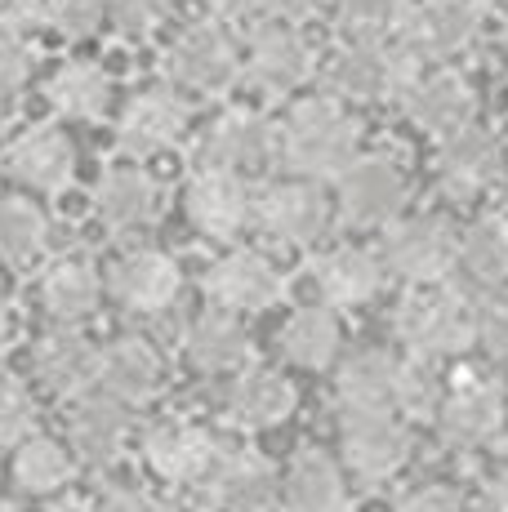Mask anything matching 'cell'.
I'll return each instance as SVG.
<instances>
[{"label":"cell","instance_id":"cell-1","mask_svg":"<svg viewBox=\"0 0 508 512\" xmlns=\"http://www.w3.org/2000/svg\"><path fill=\"white\" fill-rule=\"evenodd\" d=\"M361 147L357 116L335 94L304 98L281 121V165L299 179H339Z\"/></svg>","mask_w":508,"mask_h":512},{"label":"cell","instance_id":"cell-2","mask_svg":"<svg viewBox=\"0 0 508 512\" xmlns=\"http://www.w3.org/2000/svg\"><path fill=\"white\" fill-rule=\"evenodd\" d=\"M397 339L419 361H451L477 343V312L464 294L424 285L397 308Z\"/></svg>","mask_w":508,"mask_h":512},{"label":"cell","instance_id":"cell-3","mask_svg":"<svg viewBox=\"0 0 508 512\" xmlns=\"http://www.w3.org/2000/svg\"><path fill=\"white\" fill-rule=\"evenodd\" d=\"M165 76L179 94L219 98L241 76V45L223 23H192L165 49Z\"/></svg>","mask_w":508,"mask_h":512},{"label":"cell","instance_id":"cell-4","mask_svg":"<svg viewBox=\"0 0 508 512\" xmlns=\"http://www.w3.org/2000/svg\"><path fill=\"white\" fill-rule=\"evenodd\" d=\"M415 76V54L388 41H348L326 63V94L339 103H388Z\"/></svg>","mask_w":508,"mask_h":512},{"label":"cell","instance_id":"cell-5","mask_svg":"<svg viewBox=\"0 0 508 512\" xmlns=\"http://www.w3.org/2000/svg\"><path fill=\"white\" fill-rule=\"evenodd\" d=\"M241 72L250 76V85L268 98H286L304 90L317 72V49L295 23H277L268 18L263 27H254L246 54H241Z\"/></svg>","mask_w":508,"mask_h":512},{"label":"cell","instance_id":"cell-6","mask_svg":"<svg viewBox=\"0 0 508 512\" xmlns=\"http://www.w3.org/2000/svg\"><path fill=\"white\" fill-rule=\"evenodd\" d=\"M459 232L442 214H419V219L393 223L384 236V272H393L406 285H437L446 272H455Z\"/></svg>","mask_w":508,"mask_h":512},{"label":"cell","instance_id":"cell-7","mask_svg":"<svg viewBox=\"0 0 508 512\" xmlns=\"http://www.w3.org/2000/svg\"><path fill=\"white\" fill-rule=\"evenodd\" d=\"M201 165L237 174H263L281 165V125L250 107L219 112L201 134Z\"/></svg>","mask_w":508,"mask_h":512},{"label":"cell","instance_id":"cell-8","mask_svg":"<svg viewBox=\"0 0 508 512\" xmlns=\"http://www.w3.org/2000/svg\"><path fill=\"white\" fill-rule=\"evenodd\" d=\"M335 183H339V210L357 228H384V223H393L406 210V196H410L406 170L384 152H375V156L357 152Z\"/></svg>","mask_w":508,"mask_h":512},{"label":"cell","instance_id":"cell-9","mask_svg":"<svg viewBox=\"0 0 508 512\" xmlns=\"http://www.w3.org/2000/svg\"><path fill=\"white\" fill-rule=\"evenodd\" d=\"M482 23V0H415L406 9L402 45L415 58L446 63V58H459L464 49H473V41L482 36Z\"/></svg>","mask_w":508,"mask_h":512},{"label":"cell","instance_id":"cell-10","mask_svg":"<svg viewBox=\"0 0 508 512\" xmlns=\"http://www.w3.org/2000/svg\"><path fill=\"white\" fill-rule=\"evenodd\" d=\"M402 112L415 130L433 134V139H446V134L464 130V125L477 121V90L464 72L455 67H428V72H415L406 81Z\"/></svg>","mask_w":508,"mask_h":512},{"label":"cell","instance_id":"cell-11","mask_svg":"<svg viewBox=\"0 0 508 512\" xmlns=\"http://www.w3.org/2000/svg\"><path fill=\"white\" fill-rule=\"evenodd\" d=\"M339 455L361 477H393L410 455V432L397 410H344L339 419Z\"/></svg>","mask_w":508,"mask_h":512},{"label":"cell","instance_id":"cell-12","mask_svg":"<svg viewBox=\"0 0 508 512\" xmlns=\"http://www.w3.org/2000/svg\"><path fill=\"white\" fill-rule=\"evenodd\" d=\"M183 214L197 232L214 236V241H232L254 219V192L246 174L214 170V165L197 170L183 187Z\"/></svg>","mask_w":508,"mask_h":512},{"label":"cell","instance_id":"cell-13","mask_svg":"<svg viewBox=\"0 0 508 512\" xmlns=\"http://www.w3.org/2000/svg\"><path fill=\"white\" fill-rule=\"evenodd\" d=\"M188 125H192V107L174 85L143 90L125 103L121 121H116V147L125 156H134V161H143V156L170 152L188 134Z\"/></svg>","mask_w":508,"mask_h":512},{"label":"cell","instance_id":"cell-14","mask_svg":"<svg viewBox=\"0 0 508 512\" xmlns=\"http://www.w3.org/2000/svg\"><path fill=\"white\" fill-rule=\"evenodd\" d=\"M254 223L286 245H312L330 223V201L312 179L268 183L254 196Z\"/></svg>","mask_w":508,"mask_h":512},{"label":"cell","instance_id":"cell-15","mask_svg":"<svg viewBox=\"0 0 508 512\" xmlns=\"http://www.w3.org/2000/svg\"><path fill=\"white\" fill-rule=\"evenodd\" d=\"M433 415H437V432H442L446 446L477 450L504 428L508 401H504L500 383L468 379V383H455L451 392H442V401H437Z\"/></svg>","mask_w":508,"mask_h":512},{"label":"cell","instance_id":"cell-16","mask_svg":"<svg viewBox=\"0 0 508 512\" xmlns=\"http://www.w3.org/2000/svg\"><path fill=\"white\" fill-rule=\"evenodd\" d=\"M500 174H504V147L477 121L442 139V152H437V179H442V192L464 196L468 201V196H482L486 187L500 183Z\"/></svg>","mask_w":508,"mask_h":512},{"label":"cell","instance_id":"cell-17","mask_svg":"<svg viewBox=\"0 0 508 512\" xmlns=\"http://www.w3.org/2000/svg\"><path fill=\"white\" fill-rule=\"evenodd\" d=\"M5 174L32 192H63L76 174V143L58 125H32L5 147Z\"/></svg>","mask_w":508,"mask_h":512},{"label":"cell","instance_id":"cell-18","mask_svg":"<svg viewBox=\"0 0 508 512\" xmlns=\"http://www.w3.org/2000/svg\"><path fill=\"white\" fill-rule=\"evenodd\" d=\"M205 290H210V299L219 303V308H228V312H263V308H272V303L281 299L286 285H281V272H277V263H272L268 254L232 250L210 268Z\"/></svg>","mask_w":508,"mask_h":512},{"label":"cell","instance_id":"cell-19","mask_svg":"<svg viewBox=\"0 0 508 512\" xmlns=\"http://www.w3.org/2000/svg\"><path fill=\"white\" fill-rule=\"evenodd\" d=\"M179 290H183V272L165 250H130L112 268V299L125 312H139V317L165 312L179 299Z\"/></svg>","mask_w":508,"mask_h":512},{"label":"cell","instance_id":"cell-20","mask_svg":"<svg viewBox=\"0 0 508 512\" xmlns=\"http://www.w3.org/2000/svg\"><path fill=\"white\" fill-rule=\"evenodd\" d=\"M94 210L112 232H139L161 214V187L143 165H107L94 187Z\"/></svg>","mask_w":508,"mask_h":512},{"label":"cell","instance_id":"cell-21","mask_svg":"<svg viewBox=\"0 0 508 512\" xmlns=\"http://www.w3.org/2000/svg\"><path fill=\"white\" fill-rule=\"evenodd\" d=\"M165 383V361L148 339H116L99 348V388L116 397L121 406H143L161 392Z\"/></svg>","mask_w":508,"mask_h":512},{"label":"cell","instance_id":"cell-22","mask_svg":"<svg viewBox=\"0 0 508 512\" xmlns=\"http://www.w3.org/2000/svg\"><path fill=\"white\" fill-rule=\"evenodd\" d=\"M32 366H36V379L54 397H81V392H90V383H99V348L76 326H63L36 343Z\"/></svg>","mask_w":508,"mask_h":512},{"label":"cell","instance_id":"cell-23","mask_svg":"<svg viewBox=\"0 0 508 512\" xmlns=\"http://www.w3.org/2000/svg\"><path fill=\"white\" fill-rule=\"evenodd\" d=\"M281 499H286V512H348V481L335 455L317 446L299 450L281 477Z\"/></svg>","mask_w":508,"mask_h":512},{"label":"cell","instance_id":"cell-24","mask_svg":"<svg viewBox=\"0 0 508 512\" xmlns=\"http://www.w3.org/2000/svg\"><path fill=\"white\" fill-rule=\"evenodd\" d=\"M384 263L379 254L357 250V245H339V250L321 254L317 268H312V281H317L321 299L330 308H361L370 303L379 290H384Z\"/></svg>","mask_w":508,"mask_h":512},{"label":"cell","instance_id":"cell-25","mask_svg":"<svg viewBox=\"0 0 508 512\" xmlns=\"http://www.w3.org/2000/svg\"><path fill=\"white\" fill-rule=\"evenodd\" d=\"M402 361L384 348H361L339 366L335 401L344 410H397Z\"/></svg>","mask_w":508,"mask_h":512},{"label":"cell","instance_id":"cell-26","mask_svg":"<svg viewBox=\"0 0 508 512\" xmlns=\"http://www.w3.org/2000/svg\"><path fill=\"white\" fill-rule=\"evenodd\" d=\"M183 352H188V366L201 374H232L246 366L250 357V334L237 321V312L214 308L201 312L197 321L183 334Z\"/></svg>","mask_w":508,"mask_h":512},{"label":"cell","instance_id":"cell-27","mask_svg":"<svg viewBox=\"0 0 508 512\" xmlns=\"http://www.w3.org/2000/svg\"><path fill=\"white\" fill-rule=\"evenodd\" d=\"M45 98L63 121H103L112 107V76L94 58H67L45 81Z\"/></svg>","mask_w":508,"mask_h":512},{"label":"cell","instance_id":"cell-28","mask_svg":"<svg viewBox=\"0 0 508 512\" xmlns=\"http://www.w3.org/2000/svg\"><path fill=\"white\" fill-rule=\"evenodd\" d=\"M295 383L277 370H246L232 379L228 388V415L241 428H281L290 415H295Z\"/></svg>","mask_w":508,"mask_h":512},{"label":"cell","instance_id":"cell-29","mask_svg":"<svg viewBox=\"0 0 508 512\" xmlns=\"http://www.w3.org/2000/svg\"><path fill=\"white\" fill-rule=\"evenodd\" d=\"M103 281L90 259H63L41 277V308L58 326H81L99 312Z\"/></svg>","mask_w":508,"mask_h":512},{"label":"cell","instance_id":"cell-30","mask_svg":"<svg viewBox=\"0 0 508 512\" xmlns=\"http://www.w3.org/2000/svg\"><path fill=\"white\" fill-rule=\"evenodd\" d=\"M130 406H121L116 397H90L76 406L72 415V450L85 459V464H112L125 450V437H130Z\"/></svg>","mask_w":508,"mask_h":512},{"label":"cell","instance_id":"cell-31","mask_svg":"<svg viewBox=\"0 0 508 512\" xmlns=\"http://www.w3.org/2000/svg\"><path fill=\"white\" fill-rule=\"evenodd\" d=\"M339 343H344V326L330 308H299L295 317L281 326V352L290 366L299 370H326L335 366Z\"/></svg>","mask_w":508,"mask_h":512},{"label":"cell","instance_id":"cell-32","mask_svg":"<svg viewBox=\"0 0 508 512\" xmlns=\"http://www.w3.org/2000/svg\"><path fill=\"white\" fill-rule=\"evenodd\" d=\"M455 268L477 290H491V285L508 281V219L504 214H486V219H477L473 228L459 236Z\"/></svg>","mask_w":508,"mask_h":512},{"label":"cell","instance_id":"cell-33","mask_svg":"<svg viewBox=\"0 0 508 512\" xmlns=\"http://www.w3.org/2000/svg\"><path fill=\"white\" fill-rule=\"evenodd\" d=\"M72 477V450L54 437H23L9 464V481L18 495H54Z\"/></svg>","mask_w":508,"mask_h":512},{"label":"cell","instance_id":"cell-34","mask_svg":"<svg viewBox=\"0 0 508 512\" xmlns=\"http://www.w3.org/2000/svg\"><path fill=\"white\" fill-rule=\"evenodd\" d=\"M50 219L27 196H0V263H27L45 245Z\"/></svg>","mask_w":508,"mask_h":512},{"label":"cell","instance_id":"cell-35","mask_svg":"<svg viewBox=\"0 0 508 512\" xmlns=\"http://www.w3.org/2000/svg\"><path fill=\"white\" fill-rule=\"evenodd\" d=\"M330 9L348 41H388L402 32L410 0H330Z\"/></svg>","mask_w":508,"mask_h":512},{"label":"cell","instance_id":"cell-36","mask_svg":"<svg viewBox=\"0 0 508 512\" xmlns=\"http://www.w3.org/2000/svg\"><path fill=\"white\" fill-rule=\"evenodd\" d=\"M214 508L219 512H286V499H281V486L272 481V472L263 468L259 459H250V464L237 472V481L219 495Z\"/></svg>","mask_w":508,"mask_h":512},{"label":"cell","instance_id":"cell-37","mask_svg":"<svg viewBox=\"0 0 508 512\" xmlns=\"http://www.w3.org/2000/svg\"><path fill=\"white\" fill-rule=\"evenodd\" d=\"M174 14V0H107V23L121 41H148Z\"/></svg>","mask_w":508,"mask_h":512},{"label":"cell","instance_id":"cell-38","mask_svg":"<svg viewBox=\"0 0 508 512\" xmlns=\"http://www.w3.org/2000/svg\"><path fill=\"white\" fill-rule=\"evenodd\" d=\"M107 23V0H45V27L63 41H90Z\"/></svg>","mask_w":508,"mask_h":512},{"label":"cell","instance_id":"cell-39","mask_svg":"<svg viewBox=\"0 0 508 512\" xmlns=\"http://www.w3.org/2000/svg\"><path fill=\"white\" fill-rule=\"evenodd\" d=\"M36 428V401L27 383L0 374V446H18Z\"/></svg>","mask_w":508,"mask_h":512},{"label":"cell","instance_id":"cell-40","mask_svg":"<svg viewBox=\"0 0 508 512\" xmlns=\"http://www.w3.org/2000/svg\"><path fill=\"white\" fill-rule=\"evenodd\" d=\"M32 76H36V58H32V49H27V41L0 36V112H9V107L27 94Z\"/></svg>","mask_w":508,"mask_h":512},{"label":"cell","instance_id":"cell-41","mask_svg":"<svg viewBox=\"0 0 508 512\" xmlns=\"http://www.w3.org/2000/svg\"><path fill=\"white\" fill-rule=\"evenodd\" d=\"M442 401V383L433 379V361H402V383H397V410L410 415H433Z\"/></svg>","mask_w":508,"mask_h":512},{"label":"cell","instance_id":"cell-42","mask_svg":"<svg viewBox=\"0 0 508 512\" xmlns=\"http://www.w3.org/2000/svg\"><path fill=\"white\" fill-rule=\"evenodd\" d=\"M477 312V343L495 357H508V281L482 290V303H473Z\"/></svg>","mask_w":508,"mask_h":512},{"label":"cell","instance_id":"cell-43","mask_svg":"<svg viewBox=\"0 0 508 512\" xmlns=\"http://www.w3.org/2000/svg\"><path fill=\"white\" fill-rule=\"evenodd\" d=\"M45 27V0H0V36H36Z\"/></svg>","mask_w":508,"mask_h":512},{"label":"cell","instance_id":"cell-44","mask_svg":"<svg viewBox=\"0 0 508 512\" xmlns=\"http://www.w3.org/2000/svg\"><path fill=\"white\" fill-rule=\"evenodd\" d=\"M397 512H468V504L446 486H424V490H415V495H406Z\"/></svg>","mask_w":508,"mask_h":512},{"label":"cell","instance_id":"cell-45","mask_svg":"<svg viewBox=\"0 0 508 512\" xmlns=\"http://www.w3.org/2000/svg\"><path fill=\"white\" fill-rule=\"evenodd\" d=\"M330 0H254V9H263L268 18H277V23H308L312 14H321Z\"/></svg>","mask_w":508,"mask_h":512},{"label":"cell","instance_id":"cell-46","mask_svg":"<svg viewBox=\"0 0 508 512\" xmlns=\"http://www.w3.org/2000/svg\"><path fill=\"white\" fill-rule=\"evenodd\" d=\"M94 512H165V504H161V499H152L148 490L121 486V490H107Z\"/></svg>","mask_w":508,"mask_h":512},{"label":"cell","instance_id":"cell-47","mask_svg":"<svg viewBox=\"0 0 508 512\" xmlns=\"http://www.w3.org/2000/svg\"><path fill=\"white\" fill-rule=\"evenodd\" d=\"M468 512H508V472H495V477L477 490Z\"/></svg>","mask_w":508,"mask_h":512},{"label":"cell","instance_id":"cell-48","mask_svg":"<svg viewBox=\"0 0 508 512\" xmlns=\"http://www.w3.org/2000/svg\"><path fill=\"white\" fill-rule=\"evenodd\" d=\"M9 330H14V317H9V303H5V299H0V348H5Z\"/></svg>","mask_w":508,"mask_h":512},{"label":"cell","instance_id":"cell-49","mask_svg":"<svg viewBox=\"0 0 508 512\" xmlns=\"http://www.w3.org/2000/svg\"><path fill=\"white\" fill-rule=\"evenodd\" d=\"M210 9H219V14H232V9H246V5H254V0H205Z\"/></svg>","mask_w":508,"mask_h":512},{"label":"cell","instance_id":"cell-50","mask_svg":"<svg viewBox=\"0 0 508 512\" xmlns=\"http://www.w3.org/2000/svg\"><path fill=\"white\" fill-rule=\"evenodd\" d=\"M495 5H500V9H508V0H495Z\"/></svg>","mask_w":508,"mask_h":512}]
</instances>
